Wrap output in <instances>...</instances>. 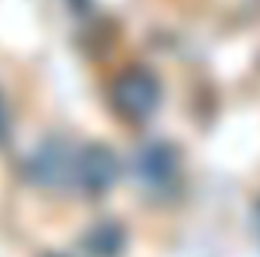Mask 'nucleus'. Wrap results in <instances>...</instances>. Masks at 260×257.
Listing matches in <instances>:
<instances>
[{"mask_svg":"<svg viewBox=\"0 0 260 257\" xmlns=\"http://www.w3.org/2000/svg\"><path fill=\"white\" fill-rule=\"evenodd\" d=\"M160 103V85L148 70H127L112 85V106L127 121H145Z\"/></svg>","mask_w":260,"mask_h":257,"instance_id":"obj_1","label":"nucleus"},{"mask_svg":"<svg viewBox=\"0 0 260 257\" xmlns=\"http://www.w3.org/2000/svg\"><path fill=\"white\" fill-rule=\"evenodd\" d=\"M118 173H121V164H118L115 151L100 145V142H91L79 154H73V176L70 179L88 197H100L103 191H109L115 185Z\"/></svg>","mask_w":260,"mask_h":257,"instance_id":"obj_2","label":"nucleus"},{"mask_svg":"<svg viewBox=\"0 0 260 257\" xmlns=\"http://www.w3.org/2000/svg\"><path fill=\"white\" fill-rule=\"evenodd\" d=\"M133 173L148 191H167L179 176V154L170 142H145L133 157Z\"/></svg>","mask_w":260,"mask_h":257,"instance_id":"obj_3","label":"nucleus"},{"mask_svg":"<svg viewBox=\"0 0 260 257\" xmlns=\"http://www.w3.org/2000/svg\"><path fill=\"white\" fill-rule=\"evenodd\" d=\"M124 245V236L115 224H97L88 236H85V248L91 251L94 257H115Z\"/></svg>","mask_w":260,"mask_h":257,"instance_id":"obj_4","label":"nucleus"},{"mask_svg":"<svg viewBox=\"0 0 260 257\" xmlns=\"http://www.w3.org/2000/svg\"><path fill=\"white\" fill-rule=\"evenodd\" d=\"M3 130H6V112H3V103H0V136H3Z\"/></svg>","mask_w":260,"mask_h":257,"instance_id":"obj_5","label":"nucleus"}]
</instances>
